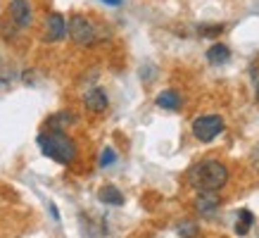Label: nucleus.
Segmentation results:
<instances>
[{
	"label": "nucleus",
	"mask_w": 259,
	"mask_h": 238,
	"mask_svg": "<svg viewBox=\"0 0 259 238\" xmlns=\"http://www.w3.org/2000/svg\"><path fill=\"white\" fill-rule=\"evenodd\" d=\"M188 181L193 188L200 193L209 190V193H219L228 183V169L219 160H202L200 165H195L188 172Z\"/></svg>",
	"instance_id": "nucleus-1"
},
{
	"label": "nucleus",
	"mask_w": 259,
	"mask_h": 238,
	"mask_svg": "<svg viewBox=\"0 0 259 238\" xmlns=\"http://www.w3.org/2000/svg\"><path fill=\"white\" fill-rule=\"evenodd\" d=\"M36 141H38L40 152L60 165H71L76 160V143L64 131H43Z\"/></svg>",
	"instance_id": "nucleus-2"
},
{
	"label": "nucleus",
	"mask_w": 259,
	"mask_h": 238,
	"mask_svg": "<svg viewBox=\"0 0 259 238\" xmlns=\"http://www.w3.org/2000/svg\"><path fill=\"white\" fill-rule=\"evenodd\" d=\"M67 33L76 46H93L98 41V26L86 15H71L67 22Z\"/></svg>",
	"instance_id": "nucleus-3"
},
{
	"label": "nucleus",
	"mask_w": 259,
	"mask_h": 238,
	"mask_svg": "<svg viewBox=\"0 0 259 238\" xmlns=\"http://www.w3.org/2000/svg\"><path fill=\"white\" fill-rule=\"evenodd\" d=\"M224 127L226 124H224V119L219 114H204V117H197L193 122V136L200 143H209L224 131Z\"/></svg>",
	"instance_id": "nucleus-4"
},
{
	"label": "nucleus",
	"mask_w": 259,
	"mask_h": 238,
	"mask_svg": "<svg viewBox=\"0 0 259 238\" xmlns=\"http://www.w3.org/2000/svg\"><path fill=\"white\" fill-rule=\"evenodd\" d=\"M8 17L17 29H26L33 22V8L29 0H10L8 5Z\"/></svg>",
	"instance_id": "nucleus-5"
},
{
	"label": "nucleus",
	"mask_w": 259,
	"mask_h": 238,
	"mask_svg": "<svg viewBox=\"0 0 259 238\" xmlns=\"http://www.w3.org/2000/svg\"><path fill=\"white\" fill-rule=\"evenodd\" d=\"M67 36V19L64 15L60 12H50L46 17V33H43V38L48 43H57V41H62Z\"/></svg>",
	"instance_id": "nucleus-6"
},
{
	"label": "nucleus",
	"mask_w": 259,
	"mask_h": 238,
	"mask_svg": "<svg viewBox=\"0 0 259 238\" xmlns=\"http://www.w3.org/2000/svg\"><path fill=\"white\" fill-rule=\"evenodd\" d=\"M83 105H86V110H91L93 114H102V112L110 107V98H107V93H105V88L95 86V88H91V91H86V95H83Z\"/></svg>",
	"instance_id": "nucleus-7"
},
{
	"label": "nucleus",
	"mask_w": 259,
	"mask_h": 238,
	"mask_svg": "<svg viewBox=\"0 0 259 238\" xmlns=\"http://www.w3.org/2000/svg\"><path fill=\"white\" fill-rule=\"evenodd\" d=\"M219 207H221L219 193H209V190H204V193H200L197 200H195V210L202 214V217H212Z\"/></svg>",
	"instance_id": "nucleus-8"
},
{
	"label": "nucleus",
	"mask_w": 259,
	"mask_h": 238,
	"mask_svg": "<svg viewBox=\"0 0 259 238\" xmlns=\"http://www.w3.org/2000/svg\"><path fill=\"white\" fill-rule=\"evenodd\" d=\"M98 200H100V203H105V205L119 207V205H124V193H121L117 186L107 183V186H102V188L98 190Z\"/></svg>",
	"instance_id": "nucleus-9"
},
{
	"label": "nucleus",
	"mask_w": 259,
	"mask_h": 238,
	"mask_svg": "<svg viewBox=\"0 0 259 238\" xmlns=\"http://www.w3.org/2000/svg\"><path fill=\"white\" fill-rule=\"evenodd\" d=\"M74 122H76V117H74L71 112L62 110V112H57V114H53V117H48L46 131H62V129L71 127Z\"/></svg>",
	"instance_id": "nucleus-10"
},
{
	"label": "nucleus",
	"mask_w": 259,
	"mask_h": 238,
	"mask_svg": "<svg viewBox=\"0 0 259 238\" xmlns=\"http://www.w3.org/2000/svg\"><path fill=\"white\" fill-rule=\"evenodd\" d=\"M207 60H209V64H214V67L226 64L228 60H231V48L224 46V43H214V46L207 50Z\"/></svg>",
	"instance_id": "nucleus-11"
},
{
	"label": "nucleus",
	"mask_w": 259,
	"mask_h": 238,
	"mask_svg": "<svg viewBox=\"0 0 259 238\" xmlns=\"http://www.w3.org/2000/svg\"><path fill=\"white\" fill-rule=\"evenodd\" d=\"M155 103H157L162 110H179L181 107V95L176 93L174 88H166V91H162V93L157 95Z\"/></svg>",
	"instance_id": "nucleus-12"
},
{
	"label": "nucleus",
	"mask_w": 259,
	"mask_h": 238,
	"mask_svg": "<svg viewBox=\"0 0 259 238\" xmlns=\"http://www.w3.org/2000/svg\"><path fill=\"white\" fill-rule=\"evenodd\" d=\"M176 233H179L181 238H197L200 236V226H197L195 222H179L176 224Z\"/></svg>",
	"instance_id": "nucleus-13"
},
{
	"label": "nucleus",
	"mask_w": 259,
	"mask_h": 238,
	"mask_svg": "<svg viewBox=\"0 0 259 238\" xmlns=\"http://www.w3.org/2000/svg\"><path fill=\"white\" fill-rule=\"evenodd\" d=\"M252 224H254V214H252L250 210H240V219H238V224H236V233L238 236H245V233L250 231Z\"/></svg>",
	"instance_id": "nucleus-14"
},
{
	"label": "nucleus",
	"mask_w": 259,
	"mask_h": 238,
	"mask_svg": "<svg viewBox=\"0 0 259 238\" xmlns=\"http://www.w3.org/2000/svg\"><path fill=\"white\" fill-rule=\"evenodd\" d=\"M197 31H200V36H219L221 31H224V24H200L197 26Z\"/></svg>",
	"instance_id": "nucleus-15"
},
{
	"label": "nucleus",
	"mask_w": 259,
	"mask_h": 238,
	"mask_svg": "<svg viewBox=\"0 0 259 238\" xmlns=\"http://www.w3.org/2000/svg\"><path fill=\"white\" fill-rule=\"evenodd\" d=\"M117 162V152L112 150V148H105V150L100 152V167H110Z\"/></svg>",
	"instance_id": "nucleus-16"
},
{
	"label": "nucleus",
	"mask_w": 259,
	"mask_h": 238,
	"mask_svg": "<svg viewBox=\"0 0 259 238\" xmlns=\"http://www.w3.org/2000/svg\"><path fill=\"white\" fill-rule=\"evenodd\" d=\"M252 160H254V167L259 169V145H254V152H252Z\"/></svg>",
	"instance_id": "nucleus-17"
},
{
	"label": "nucleus",
	"mask_w": 259,
	"mask_h": 238,
	"mask_svg": "<svg viewBox=\"0 0 259 238\" xmlns=\"http://www.w3.org/2000/svg\"><path fill=\"white\" fill-rule=\"evenodd\" d=\"M102 3H107V5H121V0H102Z\"/></svg>",
	"instance_id": "nucleus-18"
},
{
	"label": "nucleus",
	"mask_w": 259,
	"mask_h": 238,
	"mask_svg": "<svg viewBox=\"0 0 259 238\" xmlns=\"http://www.w3.org/2000/svg\"><path fill=\"white\" fill-rule=\"evenodd\" d=\"M257 98H259V84H257Z\"/></svg>",
	"instance_id": "nucleus-19"
}]
</instances>
